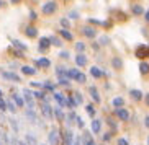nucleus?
<instances>
[{"label":"nucleus","instance_id":"1","mask_svg":"<svg viewBox=\"0 0 149 145\" xmlns=\"http://www.w3.org/2000/svg\"><path fill=\"white\" fill-rule=\"evenodd\" d=\"M38 108H40L41 118H44L46 121H54V109H53L51 103L41 101V103H38Z\"/></svg>","mask_w":149,"mask_h":145},{"label":"nucleus","instance_id":"2","mask_svg":"<svg viewBox=\"0 0 149 145\" xmlns=\"http://www.w3.org/2000/svg\"><path fill=\"white\" fill-rule=\"evenodd\" d=\"M23 100H25V106H26L28 109H36V106H38V101L35 100V96H33V90H30V88H25L22 93Z\"/></svg>","mask_w":149,"mask_h":145},{"label":"nucleus","instance_id":"3","mask_svg":"<svg viewBox=\"0 0 149 145\" xmlns=\"http://www.w3.org/2000/svg\"><path fill=\"white\" fill-rule=\"evenodd\" d=\"M61 131L57 127H51L48 132V145H61Z\"/></svg>","mask_w":149,"mask_h":145},{"label":"nucleus","instance_id":"4","mask_svg":"<svg viewBox=\"0 0 149 145\" xmlns=\"http://www.w3.org/2000/svg\"><path fill=\"white\" fill-rule=\"evenodd\" d=\"M74 140H75V137H74V131L72 129H64V131H61V145H74Z\"/></svg>","mask_w":149,"mask_h":145},{"label":"nucleus","instance_id":"5","mask_svg":"<svg viewBox=\"0 0 149 145\" xmlns=\"http://www.w3.org/2000/svg\"><path fill=\"white\" fill-rule=\"evenodd\" d=\"M25 118H26V121H28V122H31V124H40V126H44V124L41 122V119H38L40 116H38L36 109H28V108H25Z\"/></svg>","mask_w":149,"mask_h":145},{"label":"nucleus","instance_id":"6","mask_svg":"<svg viewBox=\"0 0 149 145\" xmlns=\"http://www.w3.org/2000/svg\"><path fill=\"white\" fill-rule=\"evenodd\" d=\"M56 10H57V3H56V2H53V0L46 2V3L41 7L43 15H53V13H56Z\"/></svg>","mask_w":149,"mask_h":145},{"label":"nucleus","instance_id":"7","mask_svg":"<svg viewBox=\"0 0 149 145\" xmlns=\"http://www.w3.org/2000/svg\"><path fill=\"white\" fill-rule=\"evenodd\" d=\"M136 57L141 59V60H144V59L149 57V46H146V44H141V46H138L134 51Z\"/></svg>","mask_w":149,"mask_h":145},{"label":"nucleus","instance_id":"8","mask_svg":"<svg viewBox=\"0 0 149 145\" xmlns=\"http://www.w3.org/2000/svg\"><path fill=\"white\" fill-rule=\"evenodd\" d=\"M53 100L56 101V104L59 106V108H66V104H67V98H66V95L62 91H56V93H53Z\"/></svg>","mask_w":149,"mask_h":145},{"label":"nucleus","instance_id":"9","mask_svg":"<svg viewBox=\"0 0 149 145\" xmlns=\"http://www.w3.org/2000/svg\"><path fill=\"white\" fill-rule=\"evenodd\" d=\"M12 100L15 101V104H17L18 109H25V108H26V106H25V100H23V96L17 91V90H12Z\"/></svg>","mask_w":149,"mask_h":145},{"label":"nucleus","instance_id":"10","mask_svg":"<svg viewBox=\"0 0 149 145\" xmlns=\"http://www.w3.org/2000/svg\"><path fill=\"white\" fill-rule=\"evenodd\" d=\"M130 111L125 109V108H120V109H115V118L118 119V121H123V122H126L130 121Z\"/></svg>","mask_w":149,"mask_h":145},{"label":"nucleus","instance_id":"11","mask_svg":"<svg viewBox=\"0 0 149 145\" xmlns=\"http://www.w3.org/2000/svg\"><path fill=\"white\" fill-rule=\"evenodd\" d=\"M49 47H51V41H49V38H40V43H38V51H40L41 54H46L49 51Z\"/></svg>","mask_w":149,"mask_h":145},{"label":"nucleus","instance_id":"12","mask_svg":"<svg viewBox=\"0 0 149 145\" xmlns=\"http://www.w3.org/2000/svg\"><path fill=\"white\" fill-rule=\"evenodd\" d=\"M82 34L87 38V39H95L97 38V30L92 26V25H87V26L82 28Z\"/></svg>","mask_w":149,"mask_h":145},{"label":"nucleus","instance_id":"13","mask_svg":"<svg viewBox=\"0 0 149 145\" xmlns=\"http://www.w3.org/2000/svg\"><path fill=\"white\" fill-rule=\"evenodd\" d=\"M88 95H90V98H92V101L95 103V104H100L102 98H100V93H98V88L90 85V87H88Z\"/></svg>","mask_w":149,"mask_h":145},{"label":"nucleus","instance_id":"14","mask_svg":"<svg viewBox=\"0 0 149 145\" xmlns=\"http://www.w3.org/2000/svg\"><path fill=\"white\" fill-rule=\"evenodd\" d=\"M102 126H103L102 119L93 118L92 121H90V131H92V134H100V132H102Z\"/></svg>","mask_w":149,"mask_h":145},{"label":"nucleus","instance_id":"15","mask_svg":"<svg viewBox=\"0 0 149 145\" xmlns=\"http://www.w3.org/2000/svg\"><path fill=\"white\" fill-rule=\"evenodd\" d=\"M105 122H107V126L110 127V132H113V134L118 132V121H116V118H113V116H107Z\"/></svg>","mask_w":149,"mask_h":145},{"label":"nucleus","instance_id":"16","mask_svg":"<svg viewBox=\"0 0 149 145\" xmlns=\"http://www.w3.org/2000/svg\"><path fill=\"white\" fill-rule=\"evenodd\" d=\"M80 139H82V145H97V142L93 140L92 132L90 131H84V134L80 135Z\"/></svg>","mask_w":149,"mask_h":145},{"label":"nucleus","instance_id":"17","mask_svg":"<svg viewBox=\"0 0 149 145\" xmlns=\"http://www.w3.org/2000/svg\"><path fill=\"white\" fill-rule=\"evenodd\" d=\"M67 69L64 64H59V65H56V69H54V74H56L57 78H67Z\"/></svg>","mask_w":149,"mask_h":145},{"label":"nucleus","instance_id":"18","mask_svg":"<svg viewBox=\"0 0 149 145\" xmlns=\"http://www.w3.org/2000/svg\"><path fill=\"white\" fill-rule=\"evenodd\" d=\"M2 77L8 82H15V83H22V78L18 77L15 72H2Z\"/></svg>","mask_w":149,"mask_h":145},{"label":"nucleus","instance_id":"19","mask_svg":"<svg viewBox=\"0 0 149 145\" xmlns=\"http://www.w3.org/2000/svg\"><path fill=\"white\" fill-rule=\"evenodd\" d=\"M130 96H131L133 101H143L144 100V93L141 91V90H136V88H133V90H130Z\"/></svg>","mask_w":149,"mask_h":145},{"label":"nucleus","instance_id":"20","mask_svg":"<svg viewBox=\"0 0 149 145\" xmlns=\"http://www.w3.org/2000/svg\"><path fill=\"white\" fill-rule=\"evenodd\" d=\"M54 119H56L57 122H64L66 121V113L62 111V108H59V106H54Z\"/></svg>","mask_w":149,"mask_h":145},{"label":"nucleus","instance_id":"21","mask_svg":"<svg viewBox=\"0 0 149 145\" xmlns=\"http://www.w3.org/2000/svg\"><path fill=\"white\" fill-rule=\"evenodd\" d=\"M43 90H44L46 93H49V95H53V93L57 91V85L53 83L51 80H46V82L43 83Z\"/></svg>","mask_w":149,"mask_h":145},{"label":"nucleus","instance_id":"22","mask_svg":"<svg viewBox=\"0 0 149 145\" xmlns=\"http://www.w3.org/2000/svg\"><path fill=\"white\" fill-rule=\"evenodd\" d=\"M75 121H77V113H75V111H70L69 114H66V121H64V122H66V126L69 129H72Z\"/></svg>","mask_w":149,"mask_h":145},{"label":"nucleus","instance_id":"23","mask_svg":"<svg viewBox=\"0 0 149 145\" xmlns=\"http://www.w3.org/2000/svg\"><path fill=\"white\" fill-rule=\"evenodd\" d=\"M66 98H67V104H66V108H67V109H70V111H74L79 104H77V101H75V98H74V95H72V91L67 93Z\"/></svg>","mask_w":149,"mask_h":145},{"label":"nucleus","instance_id":"24","mask_svg":"<svg viewBox=\"0 0 149 145\" xmlns=\"http://www.w3.org/2000/svg\"><path fill=\"white\" fill-rule=\"evenodd\" d=\"M35 65L40 67V69H49L51 67V60H49L48 57H40L35 60Z\"/></svg>","mask_w":149,"mask_h":145},{"label":"nucleus","instance_id":"25","mask_svg":"<svg viewBox=\"0 0 149 145\" xmlns=\"http://www.w3.org/2000/svg\"><path fill=\"white\" fill-rule=\"evenodd\" d=\"M25 34H26L28 38H31V39H35V38H38V28L33 26V25H28V26L25 28Z\"/></svg>","mask_w":149,"mask_h":145},{"label":"nucleus","instance_id":"26","mask_svg":"<svg viewBox=\"0 0 149 145\" xmlns=\"http://www.w3.org/2000/svg\"><path fill=\"white\" fill-rule=\"evenodd\" d=\"M87 62H88V59H87L85 54H77V56H75V65L77 67H85Z\"/></svg>","mask_w":149,"mask_h":145},{"label":"nucleus","instance_id":"27","mask_svg":"<svg viewBox=\"0 0 149 145\" xmlns=\"http://www.w3.org/2000/svg\"><path fill=\"white\" fill-rule=\"evenodd\" d=\"M20 70H22L23 75H26V77H31V75H36V69L31 65H22L20 67Z\"/></svg>","mask_w":149,"mask_h":145},{"label":"nucleus","instance_id":"28","mask_svg":"<svg viewBox=\"0 0 149 145\" xmlns=\"http://www.w3.org/2000/svg\"><path fill=\"white\" fill-rule=\"evenodd\" d=\"M10 41H12V46L17 47V51H22V52H26L28 51V46L26 44H23L22 41H18V39H10Z\"/></svg>","mask_w":149,"mask_h":145},{"label":"nucleus","instance_id":"29","mask_svg":"<svg viewBox=\"0 0 149 145\" xmlns=\"http://www.w3.org/2000/svg\"><path fill=\"white\" fill-rule=\"evenodd\" d=\"M80 74H82V72H80L79 69H69V70H67V78L77 82V78H79Z\"/></svg>","mask_w":149,"mask_h":145},{"label":"nucleus","instance_id":"30","mask_svg":"<svg viewBox=\"0 0 149 145\" xmlns=\"http://www.w3.org/2000/svg\"><path fill=\"white\" fill-rule=\"evenodd\" d=\"M90 75H92L93 78H102V77H103V70L98 69L97 65H92L90 67Z\"/></svg>","mask_w":149,"mask_h":145},{"label":"nucleus","instance_id":"31","mask_svg":"<svg viewBox=\"0 0 149 145\" xmlns=\"http://www.w3.org/2000/svg\"><path fill=\"white\" fill-rule=\"evenodd\" d=\"M131 13L134 15V16H139V15H144L146 12H144V8H143L141 5L134 3V5H131Z\"/></svg>","mask_w":149,"mask_h":145},{"label":"nucleus","instance_id":"32","mask_svg":"<svg viewBox=\"0 0 149 145\" xmlns=\"http://www.w3.org/2000/svg\"><path fill=\"white\" fill-rule=\"evenodd\" d=\"M111 106H113L115 109H120V108H123V106H125V100H123L121 96H115L113 101H111Z\"/></svg>","mask_w":149,"mask_h":145},{"label":"nucleus","instance_id":"33","mask_svg":"<svg viewBox=\"0 0 149 145\" xmlns=\"http://www.w3.org/2000/svg\"><path fill=\"white\" fill-rule=\"evenodd\" d=\"M23 140L26 142V145H38V139H36L35 134H26Z\"/></svg>","mask_w":149,"mask_h":145},{"label":"nucleus","instance_id":"34","mask_svg":"<svg viewBox=\"0 0 149 145\" xmlns=\"http://www.w3.org/2000/svg\"><path fill=\"white\" fill-rule=\"evenodd\" d=\"M7 111H10L12 114H17V111H18V108H17V104H15V101L10 98V100H7Z\"/></svg>","mask_w":149,"mask_h":145},{"label":"nucleus","instance_id":"35","mask_svg":"<svg viewBox=\"0 0 149 145\" xmlns=\"http://www.w3.org/2000/svg\"><path fill=\"white\" fill-rule=\"evenodd\" d=\"M139 72H141V75H149V62H146V60L139 62Z\"/></svg>","mask_w":149,"mask_h":145},{"label":"nucleus","instance_id":"36","mask_svg":"<svg viewBox=\"0 0 149 145\" xmlns=\"http://www.w3.org/2000/svg\"><path fill=\"white\" fill-rule=\"evenodd\" d=\"M59 34H61L62 39H66V41H72V39H74V34H72L69 30H61V31H59Z\"/></svg>","mask_w":149,"mask_h":145},{"label":"nucleus","instance_id":"37","mask_svg":"<svg viewBox=\"0 0 149 145\" xmlns=\"http://www.w3.org/2000/svg\"><path fill=\"white\" fill-rule=\"evenodd\" d=\"M111 67L116 69V70H121V69H123V60L120 57H113V59H111Z\"/></svg>","mask_w":149,"mask_h":145},{"label":"nucleus","instance_id":"38","mask_svg":"<svg viewBox=\"0 0 149 145\" xmlns=\"http://www.w3.org/2000/svg\"><path fill=\"white\" fill-rule=\"evenodd\" d=\"M8 122H10V126H12V131H13V134H18V131H20V126H18L17 118H10Z\"/></svg>","mask_w":149,"mask_h":145},{"label":"nucleus","instance_id":"39","mask_svg":"<svg viewBox=\"0 0 149 145\" xmlns=\"http://www.w3.org/2000/svg\"><path fill=\"white\" fill-rule=\"evenodd\" d=\"M85 111H87V114L90 116V119L92 118H95V114H97V109H95V106L90 103V104H85Z\"/></svg>","mask_w":149,"mask_h":145},{"label":"nucleus","instance_id":"40","mask_svg":"<svg viewBox=\"0 0 149 145\" xmlns=\"http://www.w3.org/2000/svg\"><path fill=\"white\" fill-rule=\"evenodd\" d=\"M49 41H51V46H56V47H61V46H62V41L59 39L57 36H51Z\"/></svg>","mask_w":149,"mask_h":145},{"label":"nucleus","instance_id":"41","mask_svg":"<svg viewBox=\"0 0 149 145\" xmlns=\"http://www.w3.org/2000/svg\"><path fill=\"white\" fill-rule=\"evenodd\" d=\"M85 43H82V41H79V43H75V51H77V54H84V51H85Z\"/></svg>","mask_w":149,"mask_h":145},{"label":"nucleus","instance_id":"42","mask_svg":"<svg viewBox=\"0 0 149 145\" xmlns=\"http://www.w3.org/2000/svg\"><path fill=\"white\" fill-rule=\"evenodd\" d=\"M72 95H74V98H75V101H77V104H84V96H82V93L80 91H72Z\"/></svg>","mask_w":149,"mask_h":145},{"label":"nucleus","instance_id":"43","mask_svg":"<svg viewBox=\"0 0 149 145\" xmlns=\"http://www.w3.org/2000/svg\"><path fill=\"white\" fill-rule=\"evenodd\" d=\"M57 85H59V87L70 88V80L69 78H57Z\"/></svg>","mask_w":149,"mask_h":145},{"label":"nucleus","instance_id":"44","mask_svg":"<svg viewBox=\"0 0 149 145\" xmlns=\"http://www.w3.org/2000/svg\"><path fill=\"white\" fill-rule=\"evenodd\" d=\"M113 135H115L113 132H105V134L102 135V140H103V142H105V144H107V142H110V140H111V139H113Z\"/></svg>","mask_w":149,"mask_h":145},{"label":"nucleus","instance_id":"45","mask_svg":"<svg viewBox=\"0 0 149 145\" xmlns=\"http://www.w3.org/2000/svg\"><path fill=\"white\" fill-rule=\"evenodd\" d=\"M75 126L80 129V131H84V127H85V122H84V119L80 118V116H77V121H75Z\"/></svg>","mask_w":149,"mask_h":145},{"label":"nucleus","instance_id":"46","mask_svg":"<svg viewBox=\"0 0 149 145\" xmlns=\"http://www.w3.org/2000/svg\"><path fill=\"white\" fill-rule=\"evenodd\" d=\"M61 26H62V30H69L70 23H69V20H67V18H62V20H61Z\"/></svg>","mask_w":149,"mask_h":145},{"label":"nucleus","instance_id":"47","mask_svg":"<svg viewBox=\"0 0 149 145\" xmlns=\"http://www.w3.org/2000/svg\"><path fill=\"white\" fill-rule=\"evenodd\" d=\"M0 111L2 113L7 111V100H3V98H0Z\"/></svg>","mask_w":149,"mask_h":145},{"label":"nucleus","instance_id":"48","mask_svg":"<svg viewBox=\"0 0 149 145\" xmlns=\"http://www.w3.org/2000/svg\"><path fill=\"white\" fill-rule=\"evenodd\" d=\"M100 44H102V46H108V44H110V38H108V36H102V38H100Z\"/></svg>","mask_w":149,"mask_h":145},{"label":"nucleus","instance_id":"49","mask_svg":"<svg viewBox=\"0 0 149 145\" xmlns=\"http://www.w3.org/2000/svg\"><path fill=\"white\" fill-rule=\"evenodd\" d=\"M116 145H131V144H130L125 137H120L118 140H116Z\"/></svg>","mask_w":149,"mask_h":145},{"label":"nucleus","instance_id":"50","mask_svg":"<svg viewBox=\"0 0 149 145\" xmlns=\"http://www.w3.org/2000/svg\"><path fill=\"white\" fill-rule=\"evenodd\" d=\"M59 57H61V59H66V60H67V59L70 57V54L67 52V51H61V52H59Z\"/></svg>","mask_w":149,"mask_h":145},{"label":"nucleus","instance_id":"51","mask_svg":"<svg viewBox=\"0 0 149 145\" xmlns=\"http://www.w3.org/2000/svg\"><path fill=\"white\" fill-rule=\"evenodd\" d=\"M88 23H90V25H102V26H103V21L95 20V18H90V20H88Z\"/></svg>","mask_w":149,"mask_h":145},{"label":"nucleus","instance_id":"52","mask_svg":"<svg viewBox=\"0 0 149 145\" xmlns=\"http://www.w3.org/2000/svg\"><path fill=\"white\" fill-rule=\"evenodd\" d=\"M31 87H35V88H40V90H43V83H41V82H31Z\"/></svg>","mask_w":149,"mask_h":145},{"label":"nucleus","instance_id":"53","mask_svg":"<svg viewBox=\"0 0 149 145\" xmlns=\"http://www.w3.org/2000/svg\"><path fill=\"white\" fill-rule=\"evenodd\" d=\"M74 145H82V139H80L79 135L75 137V140H74Z\"/></svg>","mask_w":149,"mask_h":145},{"label":"nucleus","instance_id":"54","mask_svg":"<svg viewBox=\"0 0 149 145\" xmlns=\"http://www.w3.org/2000/svg\"><path fill=\"white\" fill-rule=\"evenodd\" d=\"M144 104L149 108V93H146V95H144Z\"/></svg>","mask_w":149,"mask_h":145},{"label":"nucleus","instance_id":"55","mask_svg":"<svg viewBox=\"0 0 149 145\" xmlns=\"http://www.w3.org/2000/svg\"><path fill=\"white\" fill-rule=\"evenodd\" d=\"M144 126L149 129V114H148V116H144Z\"/></svg>","mask_w":149,"mask_h":145},{"label":"nucleus","instance_id":"56","mask_svg":"<svg viewBox=\"0 0 149 145\" xmlns=\"http://www.w3.org/2000/svg\"><path fill=\"white\" fill-rule=\"evenodd\" d=\"M144 21L149 23V10H146V13H144Z\"/></svg>","mask_w":149,"mask_h":145},{"label":"nucleus","instance_id":"57","mask_svg":"<svg viewBox=\"0 0 149 145\" xmlns=\"http://www.w3.org/2000/svg\"><path fill=\"white\" fill-rule=\"evenodd\" d=\"M70 18H79V13L77 12H70Z\"/></svg>","mask_w":149,"mask_h":145},{"label":"nucleus","instance_id":"58","mask_svg":"<svg viewBox=\"0 0 149 145\" xmlns=\"http://www.w3.org/2000/svg\"><path fill=\"white\" fill-rule=\"evenodd\" d=\"M30 18H31V20H35V18H36V13H35V12H31V15H30Z\"/></svg>","mask_w":149,"mask_h":145},{"label":"nucleus","instance_id":"59","mask_svg":"<svg viewBox=\"0 0 149 145\" xmlns=\"http://www.w3.org/2000/svg\"><path fill=\"white\" fill-rule=\"evenodd\" d=\"M18 145H26V142L25 140H18Z\"/></svg>","mask_w":149,"mask_h":145},{"label":"nucleus","instance_id":"60","mask_svg":"<svg viewBox=\"0 0 149 145\" xmlns=\"http://www.w3.org/2000/svg\"><path fill=\"white\" fill-rule=\"evenodd\" d=\"M0 98H3V91H2V88H0Z\"/></svg>","mask_w":149,"mask_h":145},{"label":"nucleus","instance_id":"61","mask_svg":"<svg viewBox=\"0 0 149 145\" xmlns=\"http://www.w3.org/2000/svg\"><path fill=\"white\" fill-rule=\"evenodd\" d=\"M12 2H13V3H18V2H20V0H12Z\"/></svg>","mask_w":149,"mask_h":145},{"label":"nucleus","instance_id":"62","mask_svg":"<svg viewBox=\"0 0 149 145\" xmlns=\"http://www.w3.org/2000/svg\"><path fill=\"white\" fill-rule=\"evenodd\" d=\"M0 145H3V140H2V137H0Z\"/></svg>","mask_w":149,"mask_h":145},{"label":"nucleus","instance_id":"63","mask_svg":"<svg viewBox=\"0 0 149 145\" xmlns=\"http://www.w3.org/2000/svg\"><path fill=\"white\" fill-rule=\"evenodd\" d=\"M148 145H149V137H148Z\"/></svg>","mask_w":149,"mask_h":145},{"label":"nucleus","instance_id":"64","mask_svg":"<svg viewBox=\"0 0 149 145\" xmlns=\"http://www.w3.org/2000/svg\"><path fill=\"white\" fill-rule=\"evenodd\" d=\"M0 7H2V0H0Z\"/></svg>","mask_w":149,"mask_h":145}]
</instances>
